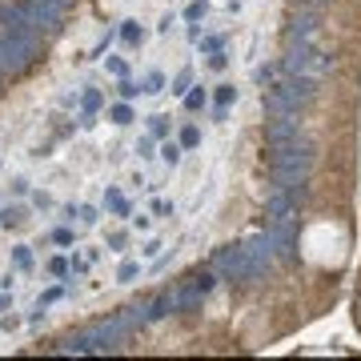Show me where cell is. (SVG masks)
I'll use <instances>...</instances> for the list:
<instances>
[{"instance_id":"obj_38","label":"cell","mask_w":361,"mask_h":361,"mask_svg":"<svg viewBox=\"0 0 361 361\" xmlns=\"http://www.w3.org/2000/svg\"><path fill=\"white\" fill-rule=\"evenodd\" d=\"M181 144H185V149H197V144H201V129H197V124H185V129H181Z\"/></svg>"},{"instance_id":"obj_46","label":"cell","mask_w":361,"mask_h":361,"mask_svg":"<svg viewBox=\"0 0 361 361\" xmlns=\"http://www.w3.org/2000/svg\"><path fill=\"white\" fill-rule=\"evenodd\" d=\"M45 301H41V305H36V309H28V317H24V321H28V325H32V329H36V325H45Z\"/></svg>"},{"instance_id":"obj_24","label":"cell","mask_w":361,"mask_h":361,"mask_svg":"<svg viewBox=\"0 0 361 361\" xmlns=\"http://www.w3.org/2000/svg\"><path fill=\"white\" fill-rule=\"evenodd\" d=\"M96 221H100V209H96V205H80L76 229H80V233H89V229H96Z\"/></svg>"},{"instance_id":"obj_8","label":"cell","mask_w":361,"mask_h":361,"mask_svg":"<svg viewBox=\"0 0 361 361\" xmlns=\"http://www.w3.org/2000/svg\"><path fill=\"white\" fill-rule=\"evenodd\" d=\"M285 85L297 105H309L313 96L321 93V76L317 72H285Z\"/></svg>"},{"instance_id":"obj_30","label":"cell","mask_w":361,"mask_h":361,"mask_svg":"<svg viewBox=\"0 0 361 361\" xmlns=\"http://www.w3.org/2000/svg\"><path fill=\"white\" fill-rule=\"evenodd\" d=\"M117 93H120V100H133V96H141L144 89H141V80H129V76H120Z\"/></svg>"},{"instance_id":"obj_32","label":"cell","mask_w":361,"mask_h":361,"mask_svg":"<svg viewBox=\"0 0 361 361\" xmlns=\"http://www.w3.org/2000/svg\"><path fill=\"white\" fill-rule=\"evenodd\" d=\"M109 117H113V124H133V109H129V100L113 105V109H109Z\"/></svg>"},{"instance_id":"obj_10","label":"cell","mask_w":361,"mask_h":361,"mask_svg":"<svg viewBox=\"0 0 361 361\" xmlns=\"http://www.w3.org/2000/svg\"><path fill=\"white\" fill-rule=\"evenodd\" d=\"M317 32V8H301L289 17V41H313Z\"/></svg>"},{"instance_id":"obj_35","label":"cell","mask_w":361,"mask_h":361,"mask_svg":"<svg viewBox=\"0 0 361 361\" xmlns=\"http://www.w3.org/2000/svg\"><path fill=\"white\" fill-rule=\"evenodd\" d=\"M105 72H113V76H129V61H124V56H105Z\"/></svg>"},{"instance_id":"obj_11","label":"cell","mask_w":361,"mask_h":361,"mask_svg":"<svg viewBox=\"0 0 361 361\" xmlns=\"http://www.w3.org/2000/svg\"><path fill=\"white\" fill-rule=\"evenodd\" d=\"M293 201H289L285 189H269V197H265V213H269V221H289L293 217Z\"/></svg>"},{"instance_id":"obj_48","label":"cell","mask_w":361,"mask_h":361,"mask_svg":"<svg viewBox=\"0 0 361 361\" xmlns=\"http://www.w3.org/2000/svg\"><path fill=\"white\" fill-rule=\"evenodd\" d=\"M65 285H69V281H65ZM65 285H52V289H45V297H41V301H45V305H52V301H61V297H65Z\"/></svg>"},{"instance_id":"obj_25","label":"cell","mask_w":361,"mask_h":361,"mask_svg":"<svg viewBox=\"0 0 361 361\" xmlns=\"http://www.w3.org/2000/svg\"><path fill=\"white\" fill-rule=\"evenodd\" d=\"M76 237H80V229H76V225H61V229H52V241H56L61 249H69Z\"/></svg>"},{"instance_id":"obj_44","label":"cell","mask_w":361,"mask_h":361,"mask_svg":"<svg viewBox=\"0 0 361 361\" xmlns=\"http://www.w3.org/2000/svg\"><path fill=\"white\" fill-rule=\"evenodd\" d=\"M173 213H177V205H173V201H161V197L153 201V217H173Z\"/></svg>"},{"instance_id":"obj_53","label":"cell","mask_w":361,"mask_h":361,"mask_svg":"<svg viewBox=\"0 0 361 361\" xmlns=\"http://www.w3.org/2000/svg\"><path fill=\"white\" fill-rule=\"evenodd\" d=\"M297 4H301V8H321L325 0H297Z\"/></svg>"},{"instance_id":"obj_26","label":"cell","mask_w":361,"mask_h":361,"mask_svg":"<svg viewBox=\"0 0 361 361\" xmlns=\"http://www.w3.org/2000/svg\"><path fill=\"white\" fill-rule=\"evenodd\" d=\"M105 245H109L113 253H124V249H129V233H124V229H109V233H105Z\"/></svg>"},{"instance_id":"obj_2","label":"cell","mask_w":361,"mask_h":361,"mask_svg":"<svg viewBox=\"0 0 361 361\" xmlns=\"http://www.w3.org/2000/svg\"><path fill=\"white\" fill-rule=\"evenodd\" d=\"M213 269H217V277H225V281H253V265L245 257V245H225V249H217Z\"/></svg>"},{"instance_id":"obj_47","label":"cell","mask_w":361,"mask_h":361,"mask_svg":"<svg viewBox=\"0 0 361 361\" xmlns=\"http://www.w3.org/2000/svg\"><path fill=\"white\" fill-rule=\"evenodd\" d=\"M129 221H133V229H137V233H149V229H153V217H149V213H137V217H129Z\"/></svg>"},{"instance_id":"obj_42","label":"cell","mask_w":361,"mask_h":361,"mask_svg":"<svg viewBox=\"0 0 361 361\" xmlns=\"http://www.w3.org/2000/svg\"><path fill=\"white\" fill-rule=\"evenodd\" d=\"M253 80H257L261 89H269V85H273V65H257V72H253Z\"/></svg>"},{"instance_id":"obj_34","label":"cell","mask_w":361,"mask_h":361,"mask_svg":"<svg viewBox=\"0 0 361 361\" xmlns=\"http://www.w3.org/2000/svg\"><path fill=\"white\" fill-rule=\"evenodd\" d=\"M149 133H153L157 141H165V137H168V117H161V113H157V117H149Z\"/></svg>"},{"instance_id":"obj_27","label":"cell","mask_w":361,"mask_h":361,"mask_svg":"<svg viewBox=\"0 0 361 361\" xmlns=\"http://www.w3.org/2000/svg\"><path fill=\"white\" fill-rule=\"evenodd\" d=\"M32 209H36V213H52V209H56L52 193H45V189H32Z\"/></svg>"},{"instance_id":"obj_51","label":"cell","mask_w":361,"mask_h":361,"mask_svg":"<svg viewBox=\"0 0 361 361\" xmlns=\"http://www.w3.org/2000/svg\"><path fill=\"white\" fill-rule=\"evenodd\" d=\"M76 124H80V129H93V124H96V113H80V117H76Z\"/></svg>"},{"instance_id":"obj_3","label":"cell","mask_w":361,"mask_h":361,"mask_svg":"<svg viewBox=\"0 0 361 361\" xmlns=\"http://www.w3.org/2000/svg\"><path fill=\"white\" fill-rule=\"evenodd\" d=\"M245 257H249V265H253V281H261L265 273L273 269V261H277L273 237H269V233H253V237L245 241Z\"/></svg>"},{"instance_id":"obj_54","label":"cell","mask_w":361,"mask_h":361,"mask_svg":"<svg viewBox=\"0 0 361 361\" xmlns=\"http://www.w3.org/2000/svg\"><path fill=\"white\" fill-rule=\"evenodd\" d=\"M0 197H4V193H0Z\"/></svg>"},{"instance_id":"obj_18","label":"cell","mask_w":361,"mask_h":361,"mask_svg":"<svg viewBox=\"0 0 361 361\" xmlns=\"http://www.w3.org/2000/svg\"><path fill=\"white\" fill-rule=\"evenodd\" d=\"M141 273H144V265L137 261V257H124V261L117 265V285H133Z\"/></svg>"},{"instance_id":"obj_5","label":"cell","mask_w":361,"mask_h":361,"mask_svg":"<svg viewBox=\"0 0 361 361\" xmlns=\"http://www.w3.org/2000/svg\"><path fill=\"white\" fill-rule=\"evenodd\" d=\"M317 52L313 41H289L285 45V56H281V69L285 72H317Z\"/></svg>"},{"instance_id":"obj_41","label":"cell","mask_w":361,"mask_h":361,"mask_svg":"<svg viewBox=\"0 0 361 361\" xmlns=\"http://www.w3.org/2000/svg\"><path fill=\"white\" fill-rule=\"evenodd\" d=\"M229 61H233V56L221 48V52H213V56H209V69H213V72H225V69H229Z\"/></svg>"},{"instance_id":"obj_12","label":"cell","mask_w":361,"mask_h":361,"mask_svg":"<svg viewBox=\"0 0 361 361\" xmlns=\"http://www.w3.org/2000/svg\"><path fill=\"white\" fill-rule=\"evenodd\" d=\"M105 213L124 217V221L133 217V205H129V197H124V193H120L117 185H109V189H105Z\"/></svg>"},{"instance_id":"obj_4","label":"cell","mask_w":361,"mask_h":361,"mask_svg":"<svg viewBox=\"0 0 361 361\" xmlns=\"http://www.w3.org/2000/svg\"><path fill=\"white\" fill-rule=\"evenodd\" d=\"M24 12H28L36 32H56L61 17H65V4H56V0H24Z\"/></svg>"},{"instance_id":"obj_15","label":"cell","mask_w":361,"mask_h":361,"mask_svg":"<svg viewBox=\"0 0 361 361\" xmlns=\"http://www.w3.org/2000/svg\"><path fill=\"white\" fill-rule=\"evenodd\" d=\"M157 157H161L168 168H177L181 161H185V144H181V141H168V137H165V141L157 144Z\"/></svg>"},{"instance_id":"obj_29","label":"cell","mask_w":361,"mask_h":361,"mask_svg":"<svg viewBox=\"0 0 361 361\" xmlns=\"http://www.w3.org/2000/svg\"><path fill=\"white\" fill-rule=\"evenodd\" d=\"M133 153H137L141 161H153V157H157V137H153V133H149V137H141V141H137V149H133Z\"/></svg>"},{"instance_id":"obj_22","label":"cell","mask_w":361,"mask_h":361,"mask_svg":"<svg viewBox=\"0 0 361 361\" xmlns=\"http://www.w3.org/2000/svg\"><path fill=\"white\" fill-rule=\"evenodd\" d=\"M12 265H17L21 273H28V269L36 265V257H32V245H12Z\"/></svg>"},{"instance_id":"obj_45","label":"cell","mask_w":361,"mask_h":361,"mask_svg":"<svg viewBox=\"0 0 361 361\" xmlns=\"http://www.w3.org/2000/svg\"><path fill=\"white\" fill-rule=\"evenodd\" d=\"M76 217H80V205H76V201H69V205H61V221H65V225H72Z\"/></svg>"},{"instance_id":"obj_37","label":"cell","mask_w":361,"mask_h":361,"mask_svg":"<svg viewBox=\"0 0 361 361\" xmlns=\"http://www.w3.org/2000/svg\"><path fill=\"white\" fill-rule=\"evenodd\" d=\"M89 273V257H69V285L76 277H85Z\"/></svg>"},{"instance_id":"obj_43","label":"cell","mask_w":361,"mask_h":361,"mask_svg":"<svg viewBox=\"0 0 361 361\" xmlns=\"http://www.w3.org/2000/svg\"><path fill=\"white\" fill-rule=\"evenodd\" d=\"M161 249H165V241H161V237H149V241L141 245V257H157Z\"/></svg>"},{"instance_id":"obj_16","label":"cell","mask_w":361,"mask_h":361,"mask_svg":"<svg viewBox=\"0 0 361 361\" xmlns=\"http://www.w3.org/2000/svg\"><path fill=\"white\" fill-rule=\"evenodd\" d=\"M201 297H205V293L193 285V281H189L185 289H177V313H193V309H201Z\"/></svg>"},{"instance_id":"obj_21","label":"cell","mask_w":361,"mask_h":361,"mask_svg":"<svg viewBox=\"0 0 361 361\" xmlns=\"http://www.w3.org/2000/svg\"><path fill=\"white\" fill-rule=\"evenodd\" d=\"M209 100H213V96L205 93V89H201V85H193L189 93H185V109H189V113H201V109H205V105H209Z\"/></svg>"},{"instance_id":"obj_7","label":"cell","mask_w":361,"mask_h":361,"mask_svg":"<svg viewBox=\"0 0 361 361\" xmlns=\"http://www.w3.org/2000/svg\"><path fill=\"white\" fill-rule=\"evenodd\" d=\"M269 237L281 261H297V237H293V217L289 221H269Z\"/></svg>"},{"instance_id":"obj_14","label":"cell","mask_w":361,"mask_h":361,"mask_svg":"<svg viewBox=\"0 0 361 361\" xmlns=\"http://www.w3.org/2000/svg\"><path fill=\"white\" fill-rule=\"evenodd\" d=\"M168 313H177V293H161V297L149 301V321H161Z\"/></svg>"},{"instance_id":"obj_13","label":"cell","mask_w":361,"mask_h":361,"mask_svg":"<svg viewBox=\"0 0 361 361\" xmlns=\"http://www.w3.org/2000/svg\"><path fill=\"white\" fill-rule=\"evenodd\" d=\"M0 225H4V229H24V225H28V209L21 205V197L0 209Z\"/></svg>"},{"instance_id":"obj_36","label":"cell","mask_w":361,"mask_h":361,"mask_svg":"<svg viewBox=\"0 0 361 361\" xmlns=\"http://www.w3.org/2000/svg\"><path fill=\"white\" fill-rule=\"evenodd\" d=\"M8 193H12V197H32V181H28V177H12V181H8Z\"/></svg>"},{"instance_id":"obj_50","label":"cell","mask_w":361,"mask_h":361,"mask_svg":"<svg viewBox=\"0 0 361 361\" xmlns=\"http://www.w3.org/2000/svg\"><path fill=\"white\" fill-rule=\"evenodd\" d=\"M21 325V317L17 313H8V317H0V329H17Z\"/></svg>"},{"instance_id":"obj_52","label":"cell","mask_w":361,"mask_h":361,"mask_svg":"<svg viewBox=\"0 0 361 361\" xmlns=\"http://www.w3.org/2000/svg\"><path fill=\"white\" fill-rule=\"evenodd\" d=\"M8 305H12V293L4 289V293H0V313H8Z\"/></svg>"},{"instance_id":"obj_23","label":"cell","mask_w":361,"mask_h":361,"mask_svg":"<svg viewBox=\"0 0 361 361\" xmlns=\"http://www.w3.org/2000/svg\"><path fill=\"white\" fill-rule=\"evenodd\" d=\"M141 89H144V93H149V96H157V93H165V89H168V80H165V72H161V69H153V72H149V76H144V80H141Z\"/></svg>"},{"instance_id":"obj_1","label":"cell","mask_w":361,"mask_h":361,"mask_svg":"<svg viewBox=\"0 0 361 361\" xmlns=\"http://www.w3.org/2000/svg\"><path fill=\"white\" fill-rule=\"evenodd\" d=\"M313 168V141L305 133H297L293 141L269 149V181L273 189H293V185H305Z\"/></svg>"},{"instance_id":"obj_31","label":"cell","mask_w":361,"mask_h":361,"mask_svg":"<svg viewBox=\"0 0 361 361\" xmlns=\"http://www.w3.org/2000/svg\"><path fill=\"white\" fill-rule=\"evenodd\" d=\"M189 89H193V69H181L177 76H173V93H177V96H185Z\"/></svg>"},{"instance_id":"obj_28","label":"cell","mask_w":361,"mask_h":361,"mask_svg":"<svg viewBox=\"0 0 361 361\" xmlns=\"http://www.w3.org/2000/svg\"><path fill=\"white\" fill-rule=\"evenodd\" d=\"M197 45H201V56H213V52H221V48H225V41H221L217 32H205Z\"/></svg>"},{"instance_id":"obj_40","label":"cell","mask_w":361,"mask_h":361,"mask_svg":"<svg viewBox=\"0 0 361 361\" xmlns=\"http://www.w3.org/2000/svg\"><path fill=\"white\" fill-rule=\"evenodd\" d=\"M193 285L201 289V293H213V285H217V269H213V273H197V277H193Z\"/></svg>"},{"instance_id":"obj_9","label":"cell","mask_w":361,"mask_h":361,"mask_svg":"<svg viewBox=\"0 0 361 361\" xmlns=\"http://www.w3.org/2000/svg\"><path fill=\"white\" fill-rule=\"evenodd\" d=\"M297 133H301L297 117H269V124H265V144H269V149H277V144L293 141Z\"/></svg>"},{"instance_id":"obj_17","label":"cell","mask_w":361,"mask_h":361,"mask_svg":"<svg viewBox=\"0 0 361 361\" xmlns=\"http://www.w3.org/2000/svg\"><path fill=\"white\" fill-rule=\"evenodd\" d=\"M117 32H120V41H124V45H133V48H141L144 36H149V32L141 28V21H120Z\"/></svg>"},{"instance_id":"obj_6","label":"cell","mask_w":361,"mask_h":361,"mask_svg":"<svg viewBox=\"0 0 361 361\" xmlns=\"http://www.w3.org/2000/svg\"><path fill=\"white\" fill-rule=\"evenodd\" d=\"M297 109H301V105L293 100L285 80H277V85L265 89V117H297Z\"/></svg>"},{"instance_id":"obj_20","label":"cell","mask_w":361,"mask_h":361,"mask_svg":"<svg viewBox=\"0 0 361 361\" xmlns=\"http://www.w3.org/2000/svg\"><path fill=\"white\" fill-rule=\"evenodd\" d=\"M237 96H241V89H237V85L221 80V85L213 89V105H217V109H229V105H237Z\"/></svg>"},{"instance_id":"obj_49","label":"cell","mask_w":361,"mask_h":361,"mask_svg":"<svg viewBox=\"0 0 361 361\" xmlns=\"http://www.w3.org/2000/svg\"><path fill=\"white\" fill-rule=\"evenodd\" d=\"M173 24H177V17H173V12H165V17H161V24H157V32H165V36H168V28H173Z\"/></svg>"},{"instance_id":"obj_19","label":"cell","mask_w":361,"mask_h":361,"mask_svg":"<svg viewBox=\"0 0 361 361\" xmlns=\"http://www.w3.org/2000/svg\"><path fill=\"white\" fill-rule=\"evenodd\" d=\"M105 109V93L96 85H85L80 89V113H100Z\"/></svg>"},{"instance_id":"obj_33","label":"cell","mask_w":361,"mask_h":361,"mask_svg":"<svg viewBox=\"0 0 361 361\" xmlns=\"http://www.w3.org/2000/svg\"><path fill=\"white\" fill-rule=\"evenodd\" d=\"M205 17H209V0H193L189 8H185V21H205Z\"/></svg>"},{"instance_id":"obj_39","label":"cell","mask_w":361,"mask_h":361,"mask_svg":"<svg viewBox=\"0 0 361 361\" xmlns=\"http://www.w3.org/2000/svg\"><path fill=\"white\" fill-rule=\"evenodd\" d=\"M48 273L61 277V281H69V257H52V261H48Z\"/></svg>"}]
</instances>
